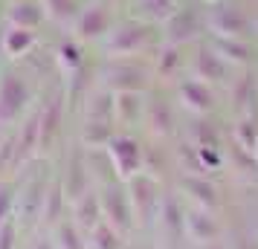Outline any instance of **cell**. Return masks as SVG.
I'll list each match as a JSON object with an SVG mask.
<instances>
[{"mask_svg": "<svg viewBox=\"0 0 258 249\" xmlns=\"http://www.w3.org/2000/svg\"><path fill=\"white\" fill-rule=\"evenodd\" d=\"M154 38V26L142 18H131L122 21L110 29V35L105 41V55L107 61H119V58H137L145 49L151 47Z\"/></svg>", "mask_w": 258, "mask_h": 249, "instance_id": "cell-1", "label": "cell"}, {"mask_svg": "<svg viewBox=\"0 0 258 249\" xmlns=\"http://www.w3.org/2000/svg\"><path fill=\"white\" fill-rule=\"evenodd\" d=\"M99 84L113 93H145L151 87V67L137 58L107 61L99 70Z\"/></svg>", "mask_w": 258, "mask_h": 249, "instance_id": "cell-2", "label": "cell"}, {"mask_svg": "<svg viewBox=\"0 0 258 249\" xmlns=\"http://www.w3.org/2000/svg\"><path fill=\"white\" fill-rule=\"evenodd\" d=\"M32 105V87L18 70L0 72V128H12L24 122Z\"/></svg>", "mask_w": 258, "mask_h": 249, "instance_id": "cell-3", "label": "cell"}, {"mask_svg": "<svg viewBox=\"0 0 258 249\" xmlns=\"http://www.w3.org/2000/svg\"><path fill=\"white\" fill-rule=\"evenodd\" d=\"M125 191L131 197V206H134V217H137V226H151L157 220V212H160V203H163V191H160V180L148 174V171H140L137 177H131L125 183Z\"/></svg>", "mask_w": 258, "mask_h": 249, "instance_id": "cell-4", "label": "cell"}, {"mask_svg": "<svg viewBox=\"0 0 258 249\" xmlns=\"http://www.w3.org/2000/svg\"><path fill=\"white\" fill-rule=\"evenodd\" d=\"M67 87H52L44 102L35 107L38 110V128H41V154L52 151V145L61 139L64 131V116H67Z\"/></svg>", "mask_w": 258, "mask_h": 249, "instance_id": "cell-5", "label": "cell"}, {"mask_svg": "<svg viewBox=\"0 0 258 249\" xmlns=\"http://www.w3.org/2000/svg\"><path fill=\"white\" fill-rule=\"evenodd\" d=\"M107 156L113 162L119 183H128L131 177H137L140 171H145V148L137 136L131 133H113V139L107 142Z\"/></svg>", "mask_w": 258, "mask_h": 249, "instance_id": "cell-6", "label": "cell"}, {"mask_svg": "<svg viewBox=\"0 0 258 249\" xmlns=\"http://www.w3.org/2000/svg\"><path fill=\"white\" fill-rule=\"evenodd\" d=\"M99 203H102V217H105V223L113 226L122 237L137 226L131 197H128V191H125V186H119V180L102 186V191H99Z\"/></svg>", "mask_w": 258, "mask_h": 249, "instance_id": "cell-7", "label": "cell"}, {"mask_svg": "<svg viewBox=\"0 0 258 249\" xmlns=\"http://www.w3.org/2000/svg\"><path fill=\"white\" fill-rule=\"evenodd\" d=\"M203 32H206V18L198 9H191V6H186V9L177 6L174 15L163 24L165 44H174V47H186L191 41H198Z\"/></svg>", "mask_w": 258, "mask_h": 249, "instance_id": "cell-8", "label": "cell"}, {"mask_svg": "<svg viewBox=\"0 0 258 249\" xmlns=\"http://www.w3.org/2000/svg\"><path fill=\"white\" fill-rule=\"evenodd\" d=\"M206 29L212 35L221 38H241V41H249L252 35V21L249 15L241 9V6H215L206 18Z\"/></svg>", "mask_w": 258, "mask_h": 249, "instance_id": "cell-9", "label": "cell"}, {"mask_svg": "<svg viewBox=\"0 0 258 249\" xmlns=\"http://www.w3.org/2000/svg\"><path fill=\"white\" fill-rule=\"evenodd\" d=\"M64 194H67V203H76L82 200L87 191L93 189V174H90V165H87V151L82 145H76L67 156V168H64Z\"/></svg>", "mask_w": 258, "mask_h": 249, "instance_id": "cell-10", "label": "cell"}, {"mask_svg": "<svg viewBox=\"0 0 258 249\" xmlns=\"http://www.w3.org/2000/svg\"><path fill=\"white\" fill-rule=\"evenodd\" d=\"M113 26L116 24H113L110 6L99 0V3H90L82 9L79 21L73 24V32H76V41H102V38L110 35Z\"/></svg>", "mask_w": 258, "mask_h": 249, "instance_id": "cell-11", "label": "cell"}, {"mask_svg": "<svg viewBox=\"0 0 258 249\" xmlns=\"http://www.w3.org/2000/svg\"><path fill=\"white\" fill-rule=\"evenodd\" d=\"M47 171H35L18 191V214L24 217V223H41V209L47 197Z\"/></svg>", "mask_w": 258, "mask_h": 249, "instance_id": "cell-12", "label": "cell"}, {"mask_svg": "<svg viewBox=\"0 0 258 249\" xmlns=\"http://www.w3.org/2000/svg\"><path fill=\"white\" fill-rule=\"evenodd\" d=\"M221 220L215 217V212L200 209V206H188L186 209V237L198 246H209L221 240Z\"/></svg>", "mask_w": 258, "mask_h": 249, "instance_id": "cell-13", "label": "cell"}, {"mask_svg": "<svg viewBox=\"0 0 258 249\" xmlns=\"http://www.w3.org/2000/svg\"><path fill=\"white\" fill-rule=\"evenodd\" d=\"M157 223H160V232L171 246L183 240V235H186V209H183V200L177 194H163Z\"/></svg>", "mask_w": 258, "mask_h": 249, "instance_id": "cell-14", "label": "cell"}, {"mask_svg": "<svg viewBox=\"0 0 258 249\" xmlns=\"http://www.w3.org/2000/svg\"><path fill=\"white\" fill-rule=\"evenodd\" d=\"M191 70H195V78H200V81H206V84H226L229 75H232V64L223 61L209 44H203L195 52Z\"/></svg>", "mask_w": 258, "mask_h": 249, "instance_id": "cell-15", "label": "cell"}, {"mask_svg": "<svg viewBox=\"0 0 258 249\" xmlns=\"http://www.w3.org/2000/svg\"><path fill=\"white\" fill-rule=\"evenodd\" d=\"M177 99H180V105L186 107L188 113H195V116H206V113H212V110L218 107V96L212 90V84L200 81V78H186V81H180Z\"/></svg>", "mask_w": 258, "mask_h": 249, "instance_id": "cell-16", "label": "cell"}, {"mask_svg": "<svg viewBox=\"0 0 258 249\" xmlns=\"http://www.w3.org/2000/svg\"><path fill=\"white\" fill-rule=\"evenodd\" d=\"M177 186H180V191L191 200V206L218 212V206H221V191H218V186H215L206 174H183Z\"/></svg>", "mask_w": 258, "mask_h": 249, "instance_id": "cell-17", "label": "cell"}, {"mask_svg": "<svg viewBox=\"0 0 258 249\" xmlns=\"http://www.w3.org/2000/svg\"><path fill=\"white\" fill-rule=\"evenodd\" d=\"M47 21V9L44 0H15L6 6L3 12V24L6 26H18V29H41Z\"/></svg>", "mask_w": 258, "mask_h": 249, "instance_id": "cell-18", "label": "cell"}, {"mask_svg": "<svg viewBox=\"0 0 258 249\" xmlns=\"http://www.w3.org/2000/svg\"><path fill=\"white\" fill-rule=\"evenodd\" d=\"M145 128L151 131V136H171L177 128V113H174V105L168 102V99H151V102H145Z\"/></svg>", "mask_w": 258, "mask_h": 249, "instance_id": "cell-19", "label": "cell"}, {"mask_svg": "<svg viewBox=\"0 0 258 249\" xmlns=\"http://www.w3.org/2000/svg\"><path fill=\"white\" fill-rule=\"evenodd\" d=\"M84 119H93V122H116V93L107 90V87H93L87 99H84Z\"/></svg>", "mask_w": 258, "mask_h": 249, "instance_id": "cell-20", "label": "cell"}, {"mask_svg": "<svg viewBox=\"0 0 258 249\" xmlns=\"http://www.w3.org/2000/svg\"><path fill=\"white\" fill-rule=\"evenodd\" d=\"M105 217H102V203H99V191H87L82 200L73 203V223L82 229V235L87 237L93 232L96 226L102 223Z\"/></svg>", "mask_w": 258, "mask_h": 249, "instance_id": "cell-21", "label": "cell"}, {"mask_svg": "<svg viewBox=\"0 0 258 249\" xmlns=\"http://www.w3.org/2000/svg\"><path fill=\"white\" fill-rule=\"evenodd\" d=\"M209 47L221 55L223 61H229L232 67H246L252 64V44L249 41H241V38H221V35H212L209 38Z\"/></svg>", "mask_w": 258, "mask_h": 249, "instance_id": "cell-22", "label": "cell"}, {"mask_svg": "<svg viewBox=\"0 0 258 249\" xmlns=\"http://www.w3.org/2000/svg\"><path fill=\"white\" fill-rule=\"evenodd\" d=\"M113 133H116V122H93V119H84L82 128H79V145H82L84 151H102L113 139Z\"/></svg>", "mask_w": 258, "mask_h": 249, "instance_id": "cell-23", "label": "cell"}, {"mask_svg": "<svg viewBox=\"0 0 258 249\" xmlns=\"http://www.w3.org/2000/svg\"><path fill=\"white\" fill-rule=\"evenodd\" d=\"M64 209H67V194H64V183L61 180H52L47 189V197H44V209H41V223L47 229H55V226L64 220Z\"/></svg>", "mask_w": 258, "mask_h": 249, "instance_id": "cell-24", "label": "cell"}, {"mask_svg": "<svg viewBox=\"0 0 258 249\" xmlns=\"http://www.w3.org/2000/svg\"><path fill=\"white\" fill-rule=\"evenodd\" d=\"M38 44V35L32 29H18V26H6L3 32V55L6 58H24L29 55Z\"/></svg>", "mask_w": 258, "mask_h": 249, "instance_id": "cell-25", "label": "cell"}, {"mask_svg": "<svg viewBox=\"0 0 258 249\" xmlns=\"http://www.w3.org/2000/svg\"><path fill=\"white\" fill-rule=\"evenodd\" d=\"M145 116V93H116V125L131 128Z\"/></svg>", "mask_w": 258, "mask_h": 249, "instance_id": "cell-26", "label": "cell"}, {"mask_svg": "<svg viewBox=\"0 0 258 249\" xmlns=\"http://www.w3.org/2000/svg\"><path fill=\"white\" fill-rule=\"evenodd\" d=\"M154 72L157 78L163 81H171L183 72V47H174V44H163L157 58H154Z\"/></svg>", "mask_w": 258, "mask_h": 249, "instance_id": "cell-27", "label": "cell"}, {"mask_svg": "<svg viewBox=\"0 0 258 249\" xmlns=\"http://www.w3.org/2000/svg\"><path fill=\"white\" fill-rule=\"evenodd\" d=\"M55 64H58V70L64 75H73L76 70H82L84 64V49H82V41H76V38H64L58 41V47H55Z\"/></svg>", "mask_w": 258, "mask_h": 249, "instance_id": "cell-28", "label": "cell"}, {"mask_svg": "<svg viewBox=\"0 0 258 249\" xmlns=\"http://www.w3.org/2000/svg\"><path fill=\"white\" fill-rule=\"evenodd\" d=\"M229 96H232V110L238 113V116H252V102H255V78H252L249 72H246V75H241V78L232 84Z\"/></svg>", "mask_w": 258, "mask_h": 249, "instance_id": "cell-29", "label": "cell"}, {"mask_svg": "<svg viewBox=\"0 0 258 249\" xmlns=\"http://www.w3.org/2000/svg\"><path fill=\"white\" fill-rule=\"evenodd\" d=\"M52 240H55V249H90L87 237L82 235V229L73 220H67V217L52 229Z\"/></svg>", "mask_w": 258, "mask_h": 249, "instance_id": "cell-30", "label": "cell"}, {"mask_svg": "<svg viewBox=\"0 0 258 249\" xmlns=\"http://www.w3.org/2000/svg\"><path fill=\"white\" fill-rule=\"evenodd\" d=\"M188 142L195 145V148H221L223 139H221V131H218L215 122L198 119V122L191 125V131H188Z\"/></svg>", "mask_w": 258, "mask_h": 249, "instance_id": "cell-31", "label": "cell"}, {"mask_svg": "<svg viewBox=\"0 0 258 249\" xmlns=\"http://www.w3.org/2000/svg\"><path fill=\"white\" fill-rule=\"evenodd\" d=\"M44 9H47L49 21L67 26V24H76V21H79L82 3H79V0H44Z\"/></svg>", "mask_w": 258, "mask_h": 249, "instance_id": "cell-32", "label": "cell"}, {"mask_svg": "<svg viewBox=\"0 0 258 249\" xmlns=\"http://www.w3.org/2000/svg\"><path fill=\"white\" fill-rule=\"evenodd\" d=\"M232 142L241 145L249 154H255V148H258V122L252 116L238 119V125H235V131H232Z\"/></svg>", "mask_w": 258, "mask_h": 249, "instance_id": "cell-33", "label": "cell"}, {"mask_svg": "<svg viewBox=\"0 0 258 249\" xmlns=\"http://www.w3.org/2000/svg\"><path fill=\"white\" fill-rule=\"evenodd\" d=\"M87 246L90 249H119L122 246V235H119L113 226H107L105 220H102V223L87 235Z\"/></svg>", "mask_w": 258, "mask_h": 249, "instance_id": "cell-34", "label": "cell"}, {"mask_svg": "<svg viewBox=\"0 0 258 249\" xmlns=\"http://www.w3.org/2000/svg\"><path fill=\"white\" fill-rule=\"evenodd\" d=\"M174 3L171 0H142V21H148V24H160V21H168L171 15H174Z\"/></svg>", "mask_w": 258, "mask_h": 249, "instance_id": "cell-35", "label": "cell"}, {"mask_svg": "<svg viewBox=\"0 0 258 249\" xmlns=\"http://www.w3.org/2000/svg\"><path fill=\"white\" fill-rule=\"evenodd\" d=\"M15 209H18V186L15 180L0 177V223L9 220Z\"/></svg>", "mask_w": 258, "mask_h": 249, "instance_id": "cell-36", "label": "cell"}, {"mask_svg": "<svg viewBox=\"0 0 258 249\" xmlns=\"http://www.w3.org/2000/svg\"><path fill=\"white\" fill-rule=\"evenodd\" d=\"M229 165L235 168V171H241V174H252V171H258V156L249 154V151H244L241 145H229Z\"/></svg>", "mask_w": 258, "mask_h": 249, "instance_id": "cell-37", "label": "cell"}, {"mask_svg": "<svg viewBox=\"0 0 258 249\" xmlns=\"http://www.w3.org/2000/svg\"><path fill=\"white\" fill-rule=\"evenodd\" d=\"M198 162L203 168V174L209 171H221L226 156H223V148H198Z\"/></svg>", "mask_w": 258, "mask_h": 249, "instance_id": "cell-38", "label": "cell"}, {"mask_svg": "<svg viewBox=\"0 0 258 249\" xmlns=\"http://www.w3.org/2000/svg\"><path fill=\"white\" fill-rule=\"evenodd\" d=\"M0 249H18V223H15V217L0 223Z\"/></svg>", "mask_w": 258, "mask_h": 249, "instance_id": "cell-39", "label": "cell"}, {"mask_svg": "<svg viewBox=\"0 0 258 249\" xmlns=\"http://www.w3.org/2000/svg\"><path fill=\"white\" fill-rule=\"evenodd\" d=\"M229 249H258V240H249V237H235Z\"/></svg>", "mask_w": 258, "mask_h": 249, "instance_id": "cell-40", "label": "cell"}, {"mask_svg": "<svg viewBox=\"0 0 258 249\" xmlns=\"http://www.w3.org/2000/svg\"><path fill=\"white\" fill-rule=\"evenodd\" d=\"M29 249H55V240H52L49 235L35 237V240H32V246H29Z\"/></svg>", "mask_w": 258, "mask_h": 249, "instance_id": "cell-41", "label": "cell"}, {"mask_svg": "<svg viewBox=\"0 0 258 249\" xmlns=\"http://www.w3.org/2000/svg\"><path fill=\"white\" fill-rule=\"evenodd\" d=\"M3 32H6V24H3V18H0V52H3Z\"/></svg>", "mask_w": 258, "mask_h": 249, "instance_id": "cell-42", "label": "cell"}, {"mask_svg": "<svg viewBox=\"0 0 258 249\" xmlns=\"http://www.w3.org/2000/svg\"><path fill=\"white\" fill-rule=\"evenodd\" d=\"M206 249H229V246H223L221 240H218V243H209V246H206Z\"/></svg>", "mask_w": 258, "mask_h": 249, "instance_id": "cell-43", "label": "cell"}, {"mask_svg": "<svg viewBox=\"0 0 258 249\" xmlns=\"http://www.w3.org/2000/svg\"><path fill=\"white\" fill-rule=\"evenodd\" d=\"M171 3H174V6H180V3H183V0H171Z\"/></svg>", "mask_w": 258, "mask_h": 249, "instance_id": "cell-44", "label": "cell"}, {"mask_svg": "<svg viewBox=\"0 0 258 249\" xmlns=\"http://www.w3.org/2000/svg\"><path fill=\"white\" fill-rule=\"evenodd\" d=\"M206 3H218V0H206Z\"/></svg>", "mask_w": 258, "mask_h": 249, "instance_id": "cell-45", "label": "cell"}, {"mask_svg": "<svg viewBox=\"0 0 258 249\" xmlns=\"http://www.w3.org/2000/svg\"><path fill=\"white\" fill-rule=\"evenodd\" d=\"M255 156H258V148H255Z\"/></svg>", "mask_w": 258, "mask_h": 249, "instance_id": "cell-46", "label": "cell"}]
</instances>
